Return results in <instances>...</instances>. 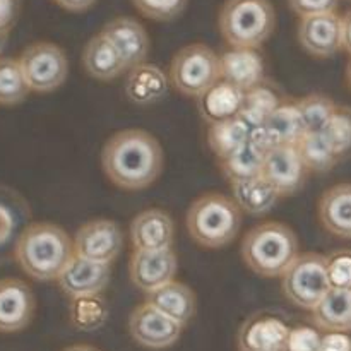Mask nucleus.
<instances>
[{
  "label": "nucleus",
  "mask_w": 351,
  "mask_h": 351,
  "mask_svg": "<svg viewBox=\"0 0 351 351\" xmlns=\"http://www.w3.org/2000/svg\"><path fill=\"white\" fill-rule=\"evenodd\" d=\"M29 95L19 58L0 57V105H19Z\"/></svg>",
  "instance_id": "2f4dec72"
},
{
  "label": "nucleus",
  "mask_w": 351,
  "mask_h": 351,
  "mask_svg": "<svg viewBox=\"0 0 351 351\" xmlns=\"http://www.w3.org/2000/svg\"><path fill=\"white\" fill-rule=\"evenodd\" d=\"M297 149L308 171L324 173L339 163L322 132H305L304 137L298 141Z\"/></svg>",
  "instance_id": "7c9ffc66"
},
{
  "label": "nucleus",
  "mask_w": 351,
  "mask_h": 351,
  "mask_svg": "<svg viewBox=\"0 0 351 351\" xmlns=\"http://www.w3.org/2000/svg\"><path fill=\"white\" fill-rule=\"evenodd\" d=\"M112 280V267L110 264H99L84 257L72 256L67 266L57 278L60 290L71 300L88 297H98Z\"/></svg>",
  "instance_id": "f8f14e48"
},
{
  "label": "nucleus",
  "mask_w": 351,
  "mask_h": 351,
  "mask_svg": "<svg viewBox=\"0 0 351 351\" xmlns=\"http://www.w3.org/2000/svg\"><path fill=\"white\" fill-rule=\"evenodd\" d=\"M346 79H348V84H350V88H351V60H350L348 67H346Z\"/></svg>",
  "instance_id": "de8ad7c7"
},
{
  "label": "nucleus",
  "mask_w": 351,
  "mask_h": 351,
  "mask_svg": "<svg viewBox=\"0 0 351 351\" xmlns=\"http://www.w3.org/2000/svg\"><path fill=\"white\" fill-rule=\"evenodd\" d=\"M101 34L117 48L127 71H132L134 67L146 62L151 41L146 27L134 17H115L105 24Z\"/></svg>",
  "instance_id": "dca6fc26"
},
{
  "label": "nucleus",
  "mask_w": 351,
  "mask_h": 351,
  "mask_svg": "<svg viewBox=\"0 0 351 351\" xmlns=\"http://www.w3.org/2000/svg\"><path fill=\"white\" fill-rule=\"evenodd\" d=\"M290 328L281 319L254 314L239 331V351H283Z\"/></svg>",
  "instance_id": "a211bd4d"
},
{
  "label": "nucleus",
  "mask_w": 351,
  "mask_h": 351,
  "mask_svg": "<svg viewBox=\"0 0 351 351\" xmlns=\"http://www.w3.org/2000/svg\"><path fill=\"white\" fill-rule=\"evenodd\" d=\"M64 351H99V350L91 345H72L69 346V348H65Z\"/></svg>",
  "instance_id": "a18cd8bd"
},
{
  "label": "nucleus",
  "mask_w": 351,
  "mask_h": 351,
  "mask_svg": "<svg viewBox=\"0 0 351 351\" xmlns=\"http://www.w3.org/2000/svg\"><path fill=\"white\" fill-rule=\"evenodd\" d=\"M168 77L158 65L141 64L129 72L125 81V95L134 105L146 106L160 101L168 91Z\"/></svg>",
  "instance_id": "5701e85b"
},
{
  "label": "nucleus",
  "mask_w": 351,
  "mask_h": 351,
  "mask_svg": "<svg viewBox=\"0 0 351 351\" xmlns=\"http://www.w3.org/2000/svg\"><path fill=\"white\" fill-rule=\"evenodd\" d=\"M221 79L242 89L243 93L257 88L266 81L264 58L256 48H232L219 55Z\"/></svg>",
  "instance_id": "6ab92c4d"
},
{
  "label": "nucleus",
  "mask_w": 351,
  "mask_h": 351,
  "mask_svg": "<svg viewBox=\"0 0 351 351\" xmlns=\"http://www.w3.org/2000/svg\"><path fill=\"white\" fill-rule=\"evenodd\" d=\"M264 154L247 143L225 160H219V170L230 184L249 180L263 173Z\"/></svg>",
  "instance_id": "c756f323"
},
{
  "label": "nucleus",
  "mask_w": 351,
  "mask_h": 351,
  "mask_svg": "<svg viewBox=\"0 0 351 351\" xmlns=\"http://www.w3.org/2000/svg\"><path fill=\"white\" fill-rule=\"evenodd\" d=\"M184 326L143 302L129 315V332L137 345L147 350H167L178 341Z\"/></svg>",
  "instance_id": "9d476101"
},
{
  "label": "nucleus",
  "mask_w": 351,
  "mask_h": 351,
  "mask_svg": "<svg viewBox=\"0 0 351 351\" xmlns=\"http://www.w3.org/2000/svg\"><path fill=\"white\" fill-rule=\"evenodd\" d=\"M328 139L329 146L335 151L338 161L351 156V108L350 106H338L332 113L331 120L326 129L322 130Z\"/></svg>",
  "instance_id": "72a5a7b5"
},
{
  "label": "nucleus",
  "mask_w": 351,
  "mask_h": 351,
  "mask_svg": "<svg viewBox=\"0 0 351 351\" xmlns=\"http://www.w3.org/2000/svg\"><path fill=\"white\" fill-rule=\"evenodd\" d=\"M219 31L232 48H259L276 27L269 0H226L219 10Z\"/></svg>",
  "instance_id": "39448f33"
},
{
  "label": "nucleus",
  "mask_w": 351,
  "mask_h": 351,
  "mask_svg": "<svg viewBox=\"0 0 351 351\" xmlns=\"http://www.w3.org/2000/svg\"><path fill=\"white\" fill-rule=\"evenodd\" d=\"M19 12V0H0V29L9 31L16 23Z\"/></svg>",
  "instance_id": "a19ab883"
},
{
  "label": "nucleus",
  "mask_w": 351,
  "mask_h": 351,
  "mask_svg": "<svg viewBox=\"0 0 351 351\" xmlns=\"http://www.w3.org/2000/svg\"><path fill=\"white\" fill-rule=\"evenodd\" d=\"M329 290L328 257L317 252L300 254L281 276L285 298L304 311H312Z\"/></svg>",
  "instance_id": "0eeeda50"
},
{
  "label": "nucleus",
  "mask_w": 351,
  "mask_h": 351,
  "mask_svg": "<svg viewBox=\"0 0 351 351\" xmlns=\"http://www.w3.org/2000/svg\"><path fill=\"white\" fill-rule=\"evenodd\" d=\"M177 269L178 259L173 249L156 250V252L134 250L129 261L130 281L144 293H151L175 281Z\"/></svg>",
  "instance_id": "4468645a"
},
{
  "label": "nucleus",
  "mask_w": 351,
  "mask_h": 351,
  "mask_svg": "<svg viewBox=\"0 0 351 351\" xmlns=\"http://www.w3.org/2000/svg\"><path fill=\"white\" fill-rule=\"evenodd\" d=\"M343 50L351 55V10L343 16Z\"/></svg>",
  "instance_id": "37998d69"
},
{
  "label": "nucleus",
  "mask_w": 351,
  "mask_h": 351,
  "mask_svg": "<svg viewBox=\"0 0 351 351\" xmlns=\"http://www.w3.org/2000/svg\"><path fill=\"white\" fill-rule=\"evenodd\" d=\"M123 249V232L113 219L96 218L75 232L74 254L99 264L115 263Z\"/></svg>",
  "instance_id": "1a4fd4ad"
},
{
  "label": "nucleus",
  "mask_w": 351,
  "mask_h": 351,
  "mask_svg": "<svg viewBox=\"0 0 351 351\" xmlns=\"http://www.w3.org/2000/svg\"><path fill=\"white\" fill-rule=\"evenodd\" d=\"M10 230V216L3 208H0V240L5 239V235Z\"/></svg>",
  "instance_id": "c03bdc74"
},
{
  "label": "nucleus",
  "mask_w": 351,
  "mask_h": 351,
  "mask_svg": "<svg viewBox=\"0 0 351 351\" xmlns=\"http://www.w3.org/2000/svg\"><path fill=\"white\" fill-rule=\"evenodd\" d=\"M297 36L300 47L312 57H332L343 48V17L338 12L300 17Z\"/></svg>",
  "instance_id": "9b49d317"
},
{
  "label": "nucleus",
  "mask_w": 351,
  "mask_h": 351,
  "mask_svg": "<svg viewBox=\"0 0 351 351\" xmlns=\"http://www.w3.org/2000/svg\"><path fill=\"white\" fill-rule=\"evenodd\" d=\"M338 2L339 0H288L291 10L300 17L336 12Z\"/></svg>",
  "instance_id": "58836bf2"
},
{
  "label": "nucleus",
  "mask_w": 351,
  "mask_h": 351,
  "mask_svg": "<svg viewBox=\"0 0 351 351\" xmlns=\"http://www.w3.org/2000/svg\"><path fill=\"white\" fill-rule=\"evenodd\" d=\"M338 105L329 96L314 93L298 99V112L304 122L305 132H322L331 120Z\"/></svg>",
  "instance_id": "473e14b6"
},
{
  "label": "nucleus",
  "mask_w": 351,
  "mask_h": 351,
  "mask_svg": "<svg viewBox=\"0 0 351 351\" xmlns=\"http://www.w3.org/2000/svg\"><path fill=\"white\" fill-rule=\"evenodd\" d=\"M319 351H351V338L346 332H326Z\"/></svg>",
  "instance_id": "ea45409f"
},
{
  "label": "nucleus",
  "mask_w": 351,
  "mask_h": 351,
  "mask_svg": "<svg viewBox=\"0 0 351 351\" xmlns=\"http://www.w3.org/2000/svg\"><path fill=\"white\" fill-rule=\"evenodd\" d=\"M328 276L331 288L351 290V250H336L328 257Z\"/></svg>",
  "instance_id": "e433bc0d"
},
{
  "label": "nucleus",
  "mask_w": 351,
  "mask_h": 351,
  "mask_svg": "<svg viewBox=\"0 0 351 351\" xmlns=\"http://www.w3.org/2000/svg\"><path fill=\"white\" fill-rule=\"evenodd\" d=\"M233 199L242 211L247 215H266L274 208L278 199L281 197L276 189L263 173L249 180L232 184Z\"/></svg>",
  "instance_id": "a878e982"
},
{
  "label": "nucleus",
  "mask_w": 351,
  "mask_h": 351,
  "mask_svg": "<svg viewBox=\"0 0 351 351\" xmlns=\"http://www.w3.org/2000/svg\"><path fill=\"white\" fill-rule=\"evenodd\" d=\"M129 233L134 250H168L173 245L175 223L163 209H146L132 219Z\"/></svg>",
  "instance_id": "f3484780"
},
{
  "label": "nucleus",
  "mask_w": 351,
  "mask_h": 351,
  "mask_svg": "<svg viewBox=\"0 0 351 351\" xmlns=\"http://www.w3.org/2000/svg\"><path fill=\"white\" fill-rule=\"evenodd\" d=\"M168 81L175 91L197 99L221 81V58L204 43H192L173 55Z\"/></svg>",
  "instance_id": "423d86ee"
},
{
  "label": "nucleus",
  "mask_w": 351,
  "mask_h": 351,
  "mask_svg": "<svg viewBox=\"0 0 351 351\" xmlns=\"http://www.w3.org/2000/svg\"><path fill=\"white\" fill-rule=\"evenodd\" d=\"M274 147L291 144L297 146L298 141L304 137L305 127L298 112V99L283 98L280 106L273 112V115L264 123Z\"/></svg>",
  "instance_id": "bb28decb"
},
{
  "label": "nucleus",
  "mask_w": 351,
  "mask_h": 351,
  "mask_svg": "<svg viewBox=\"0 0 351 351\" xmlns=\"http://www.w3.org/2000/svg\"><path fill=\"white\" fill-rule=\"evenodd\" d=\"M281 99L283 98L278 96L274 88H271V84L264 81L261 86L245 93L242 112L239 117L250 127V130L256 129L267 122L274 110L280 106Z\"/></svg>",
  "instance_id": "c85d7f7f"
},
{
  "label": "nucleus",
  "mask_w": 351,
  "mask_h": 351,
  "mask_svg": "<svg viewBox=\"0 0 351 351\" xmlns=\"http://www.w3.org/2000/svg\"><path fill=\"white\" fill-rule=\"evenodd\" d=\"M132 3L147 19L168 23L182 16L189 0H132Z\"/></svg>",
  "instance_id": "c9c22d12"
},
{
  "label": "nucleus",
  "mask_w": 351,
  "mask_h": 351,
  "mask_svg": "<svg viewBox=\"0 0 351 351\" xmlns=\"http://www.w3.org/2000/svg\"><path fill=\"white\" fill-rule=\"evenodd\" d=\"M293 230L280 221H264L247 232L242 240V259L252 273L263 278H281L300 256Z\"/></svg>",
  "instance_id": "7ed1b4c3"
},
{
  "label": "nucleus",
  "mask_w": 351,
  "mask_h": 351,
  "mask_svg": "<svg viewBox=\"0 0 351 351\" xmlns=\"http://www.w3.org/2000/svg\"><path fill=\"white\" fill-rule=\"evenodd\" d=\"M312 322L324 332L351 331V290L331 288L312 308Z\"/></svg>",
  "instance_id": "b1692460"
},
{
  "label": "nucleus",
  "mask_w": 351,
  "mask_h": 351,
  "mask_svg": "<svg viewBox=\"0 0 351 351\" xmlns=\"http://www.w3.org/2000/svg\"><path fill=\"white\" fill-rule=\"evenodd\" d=\"M163 147L153 134L125 129L113 134L101 151L106 177L123 191H143L163 171Z\"/></svg>",
  "instance_id": "f257e3e1"
},
{
  "label": "nucleus",
  "mask_w": 351,
  "mask_h": 351,
  "mask_svg": "<svg viewBox=\"0 0 351 351\" xmlns=\"http://www.w3.org/2000/svg\"><path fill=\"white\" fill-rule=\"evenodd\" d=\"M319 221L326 232L351 240V184H338L324 192L317 204Z\"/></svg>",
  "instance_id": "aec40b11"
},
{
  "label": "nucleus",
  "mask_w": 351,
  "mask_h": 351,
  "mask_svg": "<svg viewBox=\"0 0 351 351\" xmlns=\"http://www.w3.org/2000/svg\"><path fill=\"white\" fill-rule=\"evenodd\" d=\"M250 127L240 117L211 123L208 129V146L218 160H225L249 143Z\"/></svg>",
  "instance_id": "cd10ccee"
},
{
  "label": "nucleus",
  "mask_w": 351,
  "mask_h": 351,
  "mask_svg": "<svg viewBox=\"0 0 351 351\" xmlns=\"http://www.w3.org/2000/svg\"><path fill=\"white\" fill-rule=\"evenodd\" d=\"M19 64L27 88L34 93L55 91L69 75L67 55L51 41H36L24 48Z\"/></svg>",
  "instance_id": "6e6552de"
},
{
  "label": "nucleus",
  "mask_w": 351,
  "mask_h": 351,
  "mask_svg": "<svg viewBox=\"0 0 351 351\" xmlns=\"http://www.w3.org/2000/svg\"><path fill=\"white\" fill-rule=\"evenodd\" d=\"M106 315H108V308H106L105 302L99 298V295L98 297L77 298V300H72L71 304L72 324L82 331L98 329L105 322Z\"/></svg>",
  "instance_id": "f704fd0d"
},
{
  "label": "nucleus",
  "mask_w": 351,
  "mask_h": 351,
  "mask_svg": "<svg viewBox=\"0 0 351 351\" xmlns=\"http://www.w3.org/2000/svg\"><path fill=\"white\" fill-rule=\"evenodd\" d=\"M263 175L273 184L281 197L297 194L307 180L308 170L297 146H276L264 156Z\"/></svg>",
  "instance_id": "ddd939ff"
},
{
  "label": "nucleus",
  "mask_w": 351,
  "mask_h": 351,
  "mask_svg": "<svg viewBox=\"0 0 351 351\" xmlns=\"http://www.w3.org/2000/svg\"><path fill=\"white\" fill-rule=\"evenodd\" d=\"M187 232L197 245L221 249L237 239L242 226V209L230 195L208 192L195 199L185 218Z\"/></svg>",
  "instance_id": "20e7f679"
},
{
  "label": "nucleus",
  "mask_w": 351,
  "mask_h": 351,
  "mask_svg": "<svg viewBox=\"0 0 351 351\" xmlns=\"http://www.w3.org/2000/svg\"><path fill=\"white\" fill-rule=\"evenodd\" d=\"M53 2L69 12H84V10L91 9L98 0H53Z\"/></svg>",
  "instance_id": "79ce46f5"
},
{
  "label": "nucleus",
  "mask_w": 351,
  "mask_h": 351,
  "mask_svg": "<svg viewBox=\"0 0 351 351\" xmlns=\"http://www.w3.org/2000/svg\"><path fill=\"white\" fill-rule=\"evenodd\" d=\"M245 93L226 81H218L197 98V108L204 122L211 123L235 119L240 115Z\"/></svg>",
  "instance_id": "4be33fe9"
},
{
  "label": "nucleus",
  "mask_w": 351,
  "mask_h": 351,
  "mask_svg": "<svg viewBox=\"0 0 351 351\" xmlns=\"http://www.w3.org/2000/svg\"><path fill=\"white\" fill-rule=\"evenodd\" d=\"M322 336L317 329L308 328V326H298V328L290 329L283 351H319Z\"/></svg>",
  "instance_id": "4c0bfd02"
},
{
  "label": "nucleus",
  "mask_w": 351,
  "mask_h": 351,
  "mask_svg": "<svg viewBox=\"0 0 351 351\" xmlns=\"http://www.w3.org/2000/svg\"><path fill=\"white\" fill-rule=\"evenodd\" d=\"M144 302L184 328L192 321L197 308L194 290L180 281H171L151 293H146Z\"/></svg>",
  "instance_id": "412c9836"
},
{
  "label": "nucleus",
  "mask_w": 351,
  "mask_h": 351,
  "mask_svg": "<svg viewBox=\"0 0 351 351\" xmlns=\"http://www.w3.org/2000/svg\"><path fill=\"white\" fill-rule=\"evenodd\" d=\"M74 256V240L53 223H31L21 232L14 257L24 273L36 281L57 280Z\"/></svg>",
  "instance_id": "f03ea898"
},
{
  "label": "nucleus",
  "mask_w": 351,
  "mask_h": 351,
  "mask_svg": "<svg viewBox=\"0 0 351 351\" xmlns=\"http://www.w3.org/2000/svg\"><path fill=\"white\" fill-rule=\"evenodd\" d=\"M82 65L91 77L98 81H112L127 71L117 48L101 33L93 36L82 51Z\"/></svg>",
  "instance_id": "393cba45"
},
{
  "label": "nucleus",
  "mask_w": 351,
  "mask_h": 351,
  "mask_svg": "<svg viewBox=\"0 0 351 351\" xmlns=\"http://www.w3.org/2000/svg\"><path fill=\"white\" fill-rule=\"evenodd\" d=\"M7 33H9V31H3V29H0V51L3 50V47H5V41H7Z\"/></svg>",
  "instance_id": "49530a36"
},
{
  "label": "nucleus",
  "mask_w": 351,
  "mask_h": 351,
  "mask_svg": "<svg viewBox=\"0 0 351 351\" xmlns=\"http://www.w3.org/2000/svg\"><path fill=\"white\" fill-rule=\"evenodd\" d=\"M36 298L29 285L19 278L0 280V332H19L31 324Z\"/></svg>",
  "instance_id": "2eb2a0df"
}]
</instances>
